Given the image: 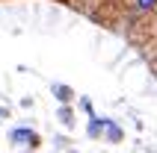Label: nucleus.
I'll return each mask as SVG.
<instances>
[{
  "instance_id": "f257e3e1",
  "label": "nucleus",
  "mask_w": 157,
  "mask_h": 153,
  "mask_svg": "<svg viewBox=\"0 0 157 153\" xmlns=\"http://www.w3.org/2000/svg\"><path fill=\"white\" fill-rule=\"evenodd\" d=\"M128 6L133 18H148L157 12V0H128Z\"/></svg>"
}]
</instances>
